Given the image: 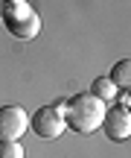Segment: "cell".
I'll return each instance as SVG.
<instances>
[{"label":"cell","instance_id":"1","mask_svg":"<svg viewBox=\"0 0 131 158\" xmlns=\"http://www.w3.org/2000/svg\"><path fill=\"white\" fill-rule=\"evenodd\" d=\"M105 117V102H99L96 97L87 91V94H76L64 102V126H70L79 135H91L102 126Z\"/></svg>","mask_w":131,"mask_h":158},{"label":"cell","instance_id":"2","mask_svg":"<svg viewBox=\"0 0 131 158\" xmlns=\"http://www.w3.org/2000/svg\"><path fill=\"white\" fill-rule=\"evenodd\" d=\"M0 18H3V27L9 29L15 38H35L41 29V18L38 12L32 9V6H26V0H21V3H6L3 12H0Z\"/></svg>","mask_w":131,"mask_h":158},{"label":"cell","instance_id":"3","mask_svg":"<svg viewBox=\"0 0 131 158\" xmlns=\"http://www.w3.org/2000/svg\"><path fill=\"white\" fill-rule=\"evenodd\" d=\"M32 129L38 138H58L64 132V102H56V106H41L38 111L32 114Z\"/></svg>","mask_w":131,"mask_h":158},{"label":"cell","instance_id":"4","mask_svg":"<svg viewBox=\"0 0 131 158\" xmlns=\"http://www.w3.org/2000/svg\"><path fill=\"white\" fill-rule=\"evenodd\" d=\"M29 117L21 106H3L0 108V141H17L26 132Z\"/></svg>","mask_w":131,"mask_h":158},{"label":"cell","instance_id":"5","mask_svg":"<svg viewBox=\"0 0 131 158\" xmlns=\"http://www.w3.org/2000/svg\"><path fill=\"white\" fill-rule=\"evenodd\" d=\"M102 126H105V135H108L111 141H125V138L131 135V114H128V108L122 106V102L105 108Z\"/></svg>","mask_w":131,"mask_h":158},{"label":"cell","instance_id":"6","mask_svg":"<svg viewBox=\"0 0 131 158\" xmlns=\"http://www.w3.org/2000/svg\"><path fill=\"white\" fill-rule=\"evenodd\" d=\"M108 79L114 82V88H131V62H128V59L117 62Z\"/></svg>","mask_w":131,"mask_h":158},{"label":"cell","instance_id":"7","mask_svg":"<svg viewBox=\"0 0 131 158\" xmlns=\"http://www.w3.org/2000/svg\"><path fill=\"white\" fill-rule=\"evenodd\" d=\"M91 94L96 97L99 102H108V100H114V97H117V88H114V82H111L108 76H99V79H93Z\"/></svg>","mask_w":131,"mask_h":158},{"label":"cell","instance_id":"8","mask_svg":"<svg viewBox=\"0 0 131 158\" xmlns=\"http://www.w3.org/2000/svg\"><path fill=\"white\" fill-rule=\"evenodd\" d=\"M0 158H23V147L17 141H0Z\"/></svg>","mask_w":131,"mask_h":158},{"label":"cell","instance_id":"9","mask_svg":"<svg viewBox=\"0 0 131 158\" xmlns=\"http://www.w3.org/2000/svg\"><path fill=\"white\" fill-rule=\"evenodd\" d=\"M0 3H3V6H6V3H21V0H0Z\"/></svg>","mask_w":131,"mask_h":158}]
</instances>
